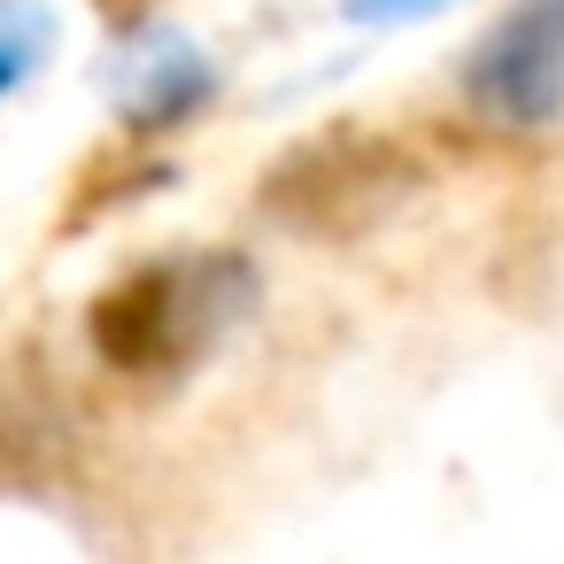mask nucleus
I'll return each mask as SVG.
<instances>
[{
	"label": "nucleus",
	"instance_id": "obj_4",
	"mask_svg": "<svg viewBox=\"0 0 564 564\" xmlns=\"http://www.w3.org/2000/svg\"><path fill=\"white\" fill-rule=\"evenodd\" d=\"M117 94H124V117H132L140 132H171V124H186V117L209 101V63H202L178 32H148V40L124 55Z\"/></svg>",
	"mask_w": 564,
	"mask_h": 564
},
{
	"label": "nucleus",
	"instance_id": "obj_6",
	"mask_svg": "<svg viewBox=\"0 0 564 564\" xmlns=\"http://www.w3.org/2000/svg\"><path fill=\"white\" fill-rule=\"evenodd\" d=\"M441 0H348V17H371V24H402V17H425Z\"/></svg>",
	"mask_w": 564,
	"mask_h": 564
},
{
	"label": "nucleus",
	"instance_id": "obj_5",
	"mask_svg": "<svg viewBox=\"0 0 564 564\" xmlns=\"http://www.w3.org/2000/svg\"><path fill=\"white\" fill-rule=\"evenodd\" d=\"M47 40H55V24L32 9V0H0V101H9V94L40 70Z\"/></svg>",
	"mask_w": 564,
	"mask_h": 564
},
{
	"label": "nucleus",
	"instance_id": "obj_3",
	"mask_svg": "<svg viewBox=\"0 0 564 564\" xmlns=\"http://www.w3.org/2000/svg\"><path fill=\"white\" fill-rule=\"evenodd\" d=\"M464 94L502 132H541L564 117V0H518L464 55Z\"/></svg>",
	"mask_w": 564,
	"mask_h": 564
},
{
	"label": "nucleus",
	"instance_id": "obj_1",
	"mask_svg": "<svg viewBox=\"0 0 564 564\" xmlns=\"http://www.w3.org/2000/svg\"><path fill=\"white\" fill-rule=\"evenodd\" d=\"M256 302V263L232 248H194V256H155L124 271L117 286L94 294L86 340L109 371L124 379H178L194 371Z\"/></svg>",
	"mask_w": 564,
	"mask_h": 564
},
{
	"label": "nucleus",
	"instance_id": "obj_2",
	"mask_svg": "<svg viewBox=\"0 0 564 564\" xmlns=\"http://www.w3.org/2000/svg\"><path fill=\"white\" fill-rule=\"evenodd\" d=\"M417 186L410 155L379 132H325L310 148H294L286 163L263 171V209L286 225V232H317V240H348L364 225H379L402 194Z\"/></svg>",
	"mask_w": 564,
	"mask_h": 564
}]
</instances>
